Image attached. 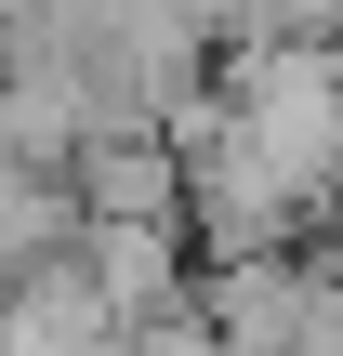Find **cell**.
Listing matches in <instances>:
<instances>
[{
    "instance_id": "6da1fadb",
    "label": "cell",
    "mask_w": 343,
    "mask_h": 356,
    "mask_svg": "<svg viewBox=\"0 0 343 356\" xmlns=\"http://www.w3.org/2000/svg\"><path fill=\"white\" fill-rule=\"evenodd\" d=\"M264 13H278L291 40H343V0H264Z\"/></svg>"
}]
</instances>
